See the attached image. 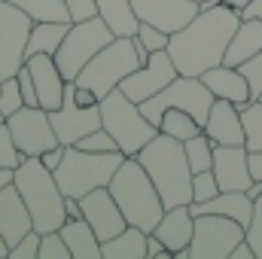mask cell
<instances>
[{
    "label": "cell",
    "mask_w": 262,
    "mask_h": 259,
    "mask_svg": "<svg viewBox=\"0 0 262 259\" xmlns=\"http://www.w3.org/2000/svg\"><path fill=\"white\" fill-rule=\"evenodd\" d=\"M241 18H262V0H250V6L241 12Z\"/></svg>",
    "instance_id": "f907efd6"
},
{
    "label": "cell",
    "mask_w": 262,
    "mask_h": 259,
    "mask_svg": "<svg viewBox=\"0 0 262 259\" xmlns=\"http://www.w3.org/2000/svg\"><path fill=\"white\" fill-rule=\"evenodd\" d=\"M64 213H67V220H79V217H82V204H79V198L64 195Z\"/></svg>",
    "instance_id": "c3c4849f"
},
{
    "label": "cell",
    "mask_w": 262,
    "mask_h": 259,
    "mask_svg": "<svg viewBox=\"0 0 262 259\" xmlns=\"http://www.w3.org/2000/svg\"><path fill=\"white\" fill-rule=\"evenodd\" d=\"M238 241H244V226L238 220L223 213H198L189 247L174 253V259H229Z\"/></svg>",
    "instance_id": "30bf717a"
},
{
    "label": "cell",
    "mask_w": 262,
    "mask_h": 259,
    "mask_svg": "<svg viewBox=\"0 0 262 259\" xmlns=\"http://www.w3.org/2000/svg\"><path fill=\"white\" fill-rule=\"evenodd\" d=\"M73 89H76V82L67 79L61 107L49 110V122H52L55 137H58L61 146H73V143H79L89 131L101 128V104H95V107H79V104L73 101Z\"/></svg>",
    "instance_id": "4fadbf2b"
},
{
    "label": "cell",
    "mask_w": 262,
    "mask_h": 259,
    "mask_svg": "<svg viewBox=\"0 0 262 259\" xmlns=\"http://www.w3.org/2000/svg\"><path fill=\"white\" fill-rule=\"evenodd\" d=\"M131 6L140 21H149L168 34L180 31L198 15L195 0H131Z\"/></svg>",
    "instance_id": "e0dca14e"
},
{
    "label": "cell",
    "mask_w": 262,
    "mask_h": 259,
    "mask_svg": "<svg viewBox=\"0 0 262 259\" xmlns=\"http://www.w3.org/2000/svg\"><path fill=\"white\" fill-rule=\"evenodd\" d=\"M159 131L162 134H168V137H177V140H189V137H195L204 131V125L198 122L192 113H186V110H177V107H168L165 113H162V119H159Z\"/></svg>",
    "instance_id": "f1b7e54d"
},
{
    "label": "cell",
    "mask_w": 262,
    "mask_h": 259,
    "mask_svg": "<svg viewBox=\"0 0 262 259\" xmlns=\"http://www.w3.org/2000/svg\"><path fill=\"white\" fill-rule=\"evenodd\" d=\"M247 146H213V177L220 183V192H247L253 183L250 162H247Z\"/></svg>",
    "instance_id": "2e32d148"
},
{
    "label": "cell",
    "mask_w": 262,
    "mask_h": 259,
    "mask_svg": "<svg viewBox=\"0 0 262 259\" xmlns=\"http://www.w3.org/2000/svg\"><path fill=\"white\" fill-rule=\"evenodd\" d=\"M34 21H73L64 0H9Z\"/></svg>",
    "instance_id": "f546056e"
},
{
    "label": "cell",
    "mask_w": 262,
    "mask_h": 259,
    "mask_svg": "<svg viewBox=\"0 0 262 259\" xmlns=\"http://www.w3.org/2000/svg\"><path fill=\"white\" fill-rule=\"evenodd\" d=\"M79 204H82V220L95 229V235H98L101 241H107V238L119 235V232L128 226L125 213L119 210L116 198L110 195L107 186H98V189L85 192L82 198H79Z\"/></svg>",
    "instance_id": "9a60e30c"
},
{
    "label": "cell",
    "mask_w": 262,
    "mask_h": 259,
    "mask_svg": "<svg viewBox=\"0 0 262 259\" xmlns=\"http://www.w3.org/2000/svg\"><path fill=\"white\" fill-rule=\"evenodd\" d=\"M259 52H262V18H241L238 31L229 40V49H226L223 64L238 67L241 61H247V58H253Z\"/></svg>",
    "instance_id": "cb8c5ba5"
},
{
    "label": "cell",
    "mask_w": 262,
    "mask_h": 259,
    "mask_svg": "<svg viewBox=\"0 0 262 259\" xmlns=\"http://www.w3.org/2000/svg\"><path fill=\"white\" fill-rule=\"evenodd\" d=\"M21 107H28V104H25V98H21L18 76L3 79V82H0V113H3V119H6V116H12V113H15V110H21Z\"/></svg>",
    "instance_id": "d6a6232c"
},
{
    "label": "cell",
    "mask_w": 262,
    "mask_h": 259,
    "mask_svg": "<svg viewBox=\"0 0 262 259\" xmlns=\"http://www.w3.org/2000/svg\"><path fill=\"white\" fill-rule=\"evenodd\" d=\"M3 122L21 156H43L46 149L58 146L55 128L49 122V110H43V107H21L12 116H6Z\"/></svg>",
    "instance_id": "7c38bea8"
},
{
    "label": "cell",
    "mask_w": 262,
    "mask_h": 259,
    "mask_svg": "<svg viewBox=\"0 0 262 259\" xmlns=\"http://www.w3.org/2000/svg\"><path fill=\"white\" fill-rule=\"evenodd\" d=\"M104 259H146V232L137 226H125L119 235L101 241Z\"/></svg>",
    "instance_id": "4316f807"
},
{
    "label": "cell",
    "mask_w": 262,
    "mask_h": 259,
    "mask_svg": "<svg viewBox=\"0 0 262 259\" xmlns=\"http://www.w3.org/2000/svg\"><path fill=\"white\" fill-rule=\"evenodd\" d=\"M183 149H186V159H189V168H192V174L198 171H210L213 168V140L201 131L195 137H189L186 143H183Z\"/></svg>",
    "instance_id": "1f68e13d"
},
{
    "label": "cell",
    "mask_w": 262,
    "mask_h": 259,
    "mask_svg": "<svg viewBox=\"0 0 262 259\" xmlns=\"http://www.w3.org/2000/svg\"><path fill=\"white\" fill-rule=\"evenodd\" d=\"M134 37H137V40L146 46V52L168 49V40H171V34H168V31H162V28H156V25H149V21H140Z\"/></svg>",
    "instance_id": "836d02e7"
},
{
    "label": "cell",
    "mask_w": 262,
    "mask_h": 259,
    "mask_svg": "<svg viewBox=\"0 0 262 259\" xmlns=\"http://www.w3.org/2000/svg\"><path fill=\"white\" fill-rule=\"evenodd\" d=\"M244 238L250 241L256 259H262V195L253 201V217H250V223H247V229H244Z\"/></svg>",
    "instance_id": "f35d334b"
},
{
    "label": "cell",
    "mask_w": 262,
    "mask_h": 259,
    "mask_svg": "<svg viewBox=\"0 0 262 259\" xmlns=\"http://www.w3.org/2000/svg\"><path fill=\"white\" fill-rule=\"evenodd\" d=\"M134 159L143 165V171L156 183L165 210L177 204H192V168H189L183 140L159 131Z\"/></svg>",
    "instance_id": "7a4b0ae2"
},
{
    "label": "cell",
    "mask_w": 262,
    "mask_h": 259,
    "mask_svg": "<svg viewBox=\"0 0 262 259\" xmlns=\"http://www.w3.org/2000/svg\"><path fill=\"white\" fill-rule=\"evenodd\" d=\"M0 259H9V241L0 235Z\"/></svg>",
    "instance_id": "11a10c76"
},
{
    "label": "cell",
    "mask_w": 262,
    "mask_h": 259,
    "mask_svg": "<svg viewBox=\"0 0 262 259\" xmlns=\"http://www.w3.org/2000/svg\"><path fill=\"white\" fill-rule=\"evenodd\" d=\"M73 82H76V79H73ZM73 101H76L79 107H95V104H101V98H98L92 89L79 85V82H76V89H73Z\"/></svg>",
    "instance_id": "f6af8a7d"
},
{
    "label": "cell",
    "mask_w": 262,
    "mask_h": 259,
    "mask_svg": "<svg viewBox=\"0 0 262 259\" xmlns=\"http://www.w3.org/2000/svg\"><path fill=\"white\" fill-rule=\"evenodd\" d=\"M40 259H70V247L61 238V232H46L40 238Z\"/></svg>",
    "instance_id": "e575fe53"
},
{
    "label": "cell",
    "mask_w": 262,
    "mask_h": 259,
    "mask_svg": "<svg viewBox=\"0 0 262 259\" xmlns=\"http://www.w3.org/2000/svg\"><path fill=\"white\" fill-rule=\"evenodd\" d=\"M73 21H34L31 28V37H28V46H25V61L31 55H55L64 34L70 31Z\"/></svg>",
    "instance_id": "484cf974"
},
{
    "label": "cell",
    "mask_w": 262,
    "mask_h": 259,
    "mask_svg": "<svg viewBox=\"0 0 262 259\" xmlns=\"http://www.w3.org/2000/svg\"><path fill=\"white\" fill-rule=\"evenodd\" d=\"M40 232L37 229H31L18 244H12V250H9V259H37L40 256Z\"/></svg>",
    "instance_id": "60d3db41"
},
{
    "label": "cell",
    "mask_w": 262,
    "mask_h": 259,
    "mask_svg": "<svg viewBox=\"0 0 262 259\" xmlns=\"http://www.w3.org/2000/svg\"><path fill=\"white\" fill-rule=\"evenodd\" d=\"M61 159H64V146H61V143H58V146H52V149H46V153L40 156V162H43L49 171H55V168L61 165Z\"/></svg>",
    "instance_id": "bcb514c9"
},
{
    "label": "cell",
    "mask_w": 262,
    "mask_h": 259,
    "mask_svg": "<svg viewBox=\"0 0 262 259\" xmlns=\"http://www.w3.org/2000/svg\"><path fill=\"white\" fill-rule=\"evenodd\" d=\"M220 195V183L213 177V171H198L192 174V201H210Z\"/></svg>",
    "instance_id": "8d00e7d4"
},
{
    "label": "cell",
    "mask_w": 262,
    "mask_h": 259,
    "mask_svg": "<svg viewBox=\"0 0 262 259\" xmlns=\"http://www.w3.org/2000/svg\"><path fill=\"white\" fill-rule=\"evenodd\" d=\"M76 146H82V149H92V153H113V149H119V143L113 140V134L104 128H95V131H89Z\"/></svg>",
    "instance_id": "d590c367"
},
{
    "label": "cell",
    "mask_w": 262,
    "mask_h": 259,
    "mask_svg": "<svg viewBox=\"0 0 262 259\" xmlns=\"http://www.w3.org/2000/svg\"><path fill=\"white\" fill-rule=\"evenodd\" d=\"M101 125L113 134L125 156H137L159 134V128L140 113V104H134L122 89H113L101 98Z\"/></svg>",
    "instance_id": "8992f818"
},
{
    "label": "cell",
    "mask_w": 262,
    "mask_h": 259,
    "mask_svg": "<svg viewBox=\"0 0 262 259\" xmlns=\"http://www.w3.org/2000/svg\"><path fill=\"white\" fill-rule=\"evenodd\" d=\"M238 70L244 73V79H247V85H250V101H256L262 95V52L253 55V58H247V61H241Z\"/></svg>",
    "instance_id": "74e56055"
},
{
    "label": "cell",
    "mask_w": 262,
    "mask_h": 259,
    "mask_svg": "<svg viewBox=\"0 0 262 259\" xmlns=\"http://www.w3.org/2000/svg\"><path fill=\"white\" fill-rule=\"evenodd\" d=\"M177 76H180V70L174 64V58L168 55V49H159V52H149V58L137 67V70H131L128 76L119 82V89L128 95L134 104H143L146 98L159 95Z\"/></svg>",
    "instance_id": "5bb4252c"
},
{
    "label": "cell",
    "mask_w": 262,
    "mask_h": 259,
    "mask_svg": "<svg viewBox=\"0 0 262 259\" xmlns=\"http://www.w3.org/2000/svg\"><path fill=\"white\" fill-rule=\"evenodd\" d=\"M12 183H15L18 195L25 198V204L31 210V220H34V229L40 235L61 229V223L67 220L64 192L58 189L55 174L40 162V156H25L21 165L15 168Z\"/></svg>",
    "instance_id": "3957f363"
},
{
    "label": "cell",
    "mask_w": 262,
    "mask_h": 259,
    "mask_svg": "<svg viewBox=\"0 0 262 259\" xmlns=\"http://www.w3.org/2000/svg\"><path fill=\"white\" fill-rule=\"evenodd\" d=\"M192 232H195V217H192L189 204L168 207V210L162 213L159 226L152 229V235H159L171 253H180V250H186V247H189V241H192Z\"/></svg>",
    "instance_id": "44dd1931"
},
{
    "label": "cell",
    "mask_w": 262,
    "mask_h": 259,
    "mask_svg": "<svg viewBox=\"0 0 262 259\" xmlns=\"http://www.w3.org/2000/svg\"><path fill=\"white\" fill-rule=\"evenodd\" d=\"M31 28L34 18L28 12H21L9 0H0V82L21 70Z\"/></svg>",
    "instance_id": "8fae6325"
},
{
    "label": "cell",
    "mask_w": 262,
    "mask_h": 259,
    "mask_svg": "<svg viewBox=\"0 0 262 259\" xmlns=\"http://www.w3.org/2000/svg\"><path fill=\"white\" fill-rule=\"evenodd\" d=\"M21 159H25V156L15 149L12 134H9V128H6V122H0V168H18Z\"/></svg>",
    "instance_id": "ab89813d"
},
{
    "label": "cell",
    "mask_w": 262,
    "mask_h": 259,
    "mask_svg": "<svg viewBox=\"0 0 262 259\" xmlns=\"http://www.w3.org/2000/svg\"><path fill=\"white\" fill-rule=\"evenodd\" d=\"M241 110V125H244V146L247 153L262 149V104L259 101H247Z\"/></svg>",
    "instance_id": "4dcf8cb0"
},
{
    "label": "cell",
    "mask_w": 262,
    "mask_h": 259,
    "mask_svg": "<svg viewBox=\"0 0 262 259\" xmlns=\"http://www.w3.org/2000/svg\"><path fill=\"white\" fill-rule=\"evenodd\" d=\"M116 34L107 28V21L101 15H92L85 21H73L70 31L64 34L58 52H55V64L61 70L64 79H76L79 70L89 64Z\"/></svg>",
    "instance_id": "9c48e42d"
},
{
    "label": "cell",
    "mask_w": 262,
    "mask_h": 259,
    "mask_svg": "<svg viewBox=\"0 0 262 259\" xmlns=\"http://www.w3.org/2000/svg\"><path fill=\"white\" fill-rule=\"evenodd\" d=\"M256 101H259V104H262V95H259V98H256Z\"/></svg>",
    "instance_id": "9f6ffc18"
},
{
    "label": "cell",
    "mask_w": 262,
    "mask_h": 259,
    "mask_svg": "<svg viewBox=\"0 0 262 259\" xmlns=\"http://www.w3.org/2000/svg\"><path fill=\"white\" fill-rule=\"evenodd\" d=\"M31 70V79H34V89H37V101L43 110H55L61 107V98H64V76L55 64V55H31L28 61Z\"/></svg>",
    "instance_id": "ac0fdd59"
},
{
    "label": "cell",
    "mask_w": 262,
    "mask_h": 259,
    "mask_svg": "<svg viewBox=\"0 0 262 259\" xmlns=\"http://www.w3.org/2000/svg\"><path fill=\"white\" fill-rule=\"evenodd\" d=\"M171 256H174V253L165 247V241L149 232V235H146V259H171Z\"/></svg>",
    "instance_id": "ee69618b"
},
{
    "label": "cell",
    "mask_w": 262,
    "mask_h": 259,
    "mask_svg": "<svg viewBox=\"0 0 262 259\" xmlns=\"http://www.w3.org/2000/svg\"><path fill=\"white\" fill-rule=\"evenodd\" d=\"M0 122H3V113H0Z\"/></svg>",
    "instance_id": "6f0895ef"
},
{
    "label": "cell",
    "mask_w": 262,
    "mask_h": 259,
    "mask_svg": "<svg viewBox=\"0 0 262 259\" xmlns=\"http://www.w3.org/2000/svg\"><path fill=\"white\" fill-rule=\"evenodd\" d=\"M204 85L213 92V98H223V101H232L235 107H244L250 101V85L244 79V73L238 67H229V64H216L210 70L201 73Z\"/></svg>",
    "instance_id": "7402d4cb"
},
{
    "label": "cell",
    "mask_w": 262,
    "mask_h": 259,
    "mask_svg": "<svg viewBox=\"0 0 262 259\" xmlns=\"http://www.w3.org/2000/svg\"><path fill=\"white\" fill-rule=\"evenodd\" d=\"M220 3H223V6H229V9H235L238 15H241L247 6H250V0H220Z\"/></svg>",
    "instance_id": "816d5d0a"
},
{
    "label": "cell",
    "mask_w": 262,
    "mask_h": 259,
    "mask_svg": "<svg viewBox=\"0 0 262 259\" xmlns=\"http://www.w3.org/2000/svg\"><path fill=\"white\" fill-rule=\"evenodd\" d=\"M247 162H250V174H253V180H262V149L250 153Z\"/></svg>",
    "instance_id": "681fc988"
},
{
    "label": "cell",
    "mask_w": 262,
    "mask_h": 259,
    "mask_svg": "<svg viewBox=\"0 0 262 259\" xmlns=\"http://www.w3.org/2000/svg\"><path fill=\"white\" fill-rule=\"evenodd\" d=\"M107 189L116 198L119 210L125 213L128 226L143 229L146 235L159 226V220L165 213L162 195H159L156 183L149 180V174L143 171V165L134 156H125V162L119 165V171L113 174V180H110Z\"/></svg>",
    "instance_id": "277c9868"
},
{
    "label": "cell",
    "mask_w": 262,
    "mask_h": 259,
    "mask_svg": "<svg viewBox=\"0 0 262 259\" xmlns=\"http://www.w3.org/2000/svg\"><path fill=\"white\" fill-rule=\"evenodd\" d=\"M189 210H192V217H198V213H223V217L238 220L247 229V223L253 217V198L247 192H220L210 201H192Z\"/></svg>",
    "instance_id": "603a6c76"
},
{
    "label": "cell",
    "mask_w": 262,
    "mask_h": 259,
    "mask_svg": "<svg viewBox=\"0 0 262 259\" xmlns=\"http://www.w3.org/2000/svg\"><path fill=\"white\" fill-rule=\"evenodd\" d=\"M12 177H15V168H0V189H3V186H9V183H12Z\"/></svg>",
    "instance_id": "f5cc1de1"
},
{
    "label": "cell",
    "mask_w": 262,
    "mask_h": 259,
    "mask_svg": "<svg viewBox=\"0 0 262 259\" xmlns=\"http://www.w3.org/2000/svg\"><path fill=\"white\" fill-rule=\"evenodd\" d=\"M229 259H256V253H253L250 241L244 238V241H238V244H235V250L229 253Z\"/></svg>",
    "instance_id": "7dc6e473"
},
{
    "label": "cell",
    "mask_w": 262,
    "mask_h": 259,
    "mask_svg": "<svg viewBox=\"0 0 262 259\" xmlns=\"http://www.w3.org/2000/svg\"><path fill=\"white\" fill-rule=\"evenodd\" d=\"M125 162L122 149L113 153H92L82 146H64V159L61 165L52 171L58 189L70 198H82L85 192L98 189V186H110L113 174L119 171V165Z\"/></svg>",
    "instance_id": "5b68a950"
},
{
    "label": "cell",
    "mask_w": 262,
    "mask_h": 259,
    "mask_svg": "<svg viewBox=\"0 0 262 259\" xmlns=\"http://www.w3.org/2000/svg\"><path fill=\"white\" fill-rule=\"evenodd\" d=\"M67 9H70V18L73 21H85L92 15H98V3L95 0H64Z\"/></svg>",
    "instance_id": "b9f144b4"
},
{
    "label": "cell",
    "mask_w": 262,
    "mask_h": 259,
    "mask_svg": "<svg viewBox=\"0 0 262 259\" xmlns=\"http://www.w3.org/2000/svg\"><path fill=\"white\" fill-rule=\"evenodd\" d=\"M195 3H201V0H195Z\"/></svg>",
    "instance_id": "680465c9"
},
{
    "label": "cell",
    "mask_w": 262,
    "mask_h": 259,
    "mask_svg": "<svg viewBox=\"0 0 262 259\" xmlns=\"http://www.w3.org/2000/svg\"><path fill=\"white\" fill-rule=\"evenodd\" d=\"M247 195H250V198L256 201V198H259V195H262V180H253V183L247 186Z\"/></svg>",
    "instance_id": "db71d44e"
},
{
    "label": "cell",
    "mask_w": 262,
    "mask_h": 259,
    "mask_svg": "<svg viewBox=\"0 0 262 259\" xmlns=\"http://www.w3.org/2000/svg\"><path fill=\"white\" fill-rule=\"evenodd\" d=\"M204 134L223 146H244V125H241V110L232 104V101H223L216 98L210 113H207V122H204Z\"/></svg>",
    "instance_id": "ffe728a7"
},
{
    "label": "cell",
    "mask_w": 262,
    "mask_h": 259,
    "mask_svg": "<svg viewBox=\"0 0 262 259\" xmlns=\"http://www.w3.org/2000/svg\"><path fill=\"white\" fill-rule=\"evenodd\" d=\"M95 3H98V15L107 21V28L116 37H134L137 34L140 18L134 15L131 0H95Z\"/></svg>",
    "instance_id": "83f0119b"
},
{
    "label": "cell",
    "mask_w": 262,
    "mask_h": 259,
    "mask_svg": "<svg viewBox=\"0 0 262 259\" xmlns=\"http://www.w3.org/2000/svg\"><path fill=\"white\" fill-rule=\"evenodd\" d=\"M238 25H241V15L223 3L210 9H198V15L189 25L171 34L168 55L174 58L183 76H201L204 70L223 64L229 40L238 31Z\"/></svg>",
    "instance_id": "6da1fadb"
},
{
    "label": "cell",
    "mask_w": 262,
    "mask_h": 259,
    "mask_svg": "<svg viewBox=\"0 0 262 259\" xmlns=\"http://www.w3.org/2000/svg\"><path fill=\"white\" fill-rule=\"evenodd\" d=\"M143 64V58L137 55V43L134 37H113L89 64L79 70L76 82L92 89L98 98L110 95L113 89H119V82L128 76L131 70Z\"/></svg>",
    "instance_id": "52a82bcc"
},
{
    "label": "cell",
    "mask_w": 262,
    "mask_h": 259,
    "mask_svg": "<svg viewBox=\"0 0 262 259\" xmlns=\"http://www.w3.org/2000/svg\"><path fill=\"white\" fill-rule=\"evenodd\" d=\"M31 229H34L31 210H28L25 198L18 195L15 183L3 186V189H0V235L9 241V250H12V244H18Z\"/></svg>",
    "instance_id": "d6986e66"
},
{
    "label": "cell",
    "mask_w": 262,
    "mask_h": 259,
    "mask_svg": "<svg viewBox=\"0 0 262 259\" xmlns=\"http://www.w3.org/2000/svg\"><path fill=\"white\" fill-rule=\"evenodd\" d=\"M213 92L204 85V79L201 76H177L174 82H168L159 95H152V98H146L143 104H140V113L159 128V119H162V113L168 110V107H177V110H186V113H192L198 122L204 125L207 122V113H210V107H213Z\"/></svg>",
    "instance_id": "ba28073f"
},
{
    "label": "cell",
    "mask_w": 262,
    "mask_h": 259,
    "mask_svg": "<svg viewBox=\"0 0 262 259\" xmlns=\"http://www.w3.org/2000/svg\"><path fill=\"white\" fill-rule=\"evenodd\" d=\"M61 238L70 247L73 259H104L101 256V238L95 235V229L79 217V220H64L61 223Z\"/></svg>",
    "instance_id": "d4e9b609"
},
{
    "label": "cell",
    "mask_w": 262,
    "mask_h": 259,
    "mask_svg": "<svg viewBox=\"0 0 262 259\" xmlns=\"http://www.w3.org/2000/svg\"><path fill=\"white\" fill-rule=\"evenodd\" d=\"M15 76H18V85H21V98H25V104H28V107H40V101H37V89H34V79H31L28 64H21V70H18Z\"/></svg>",
    "instance_id": "7bdbcfd3"
}]
</instances>
